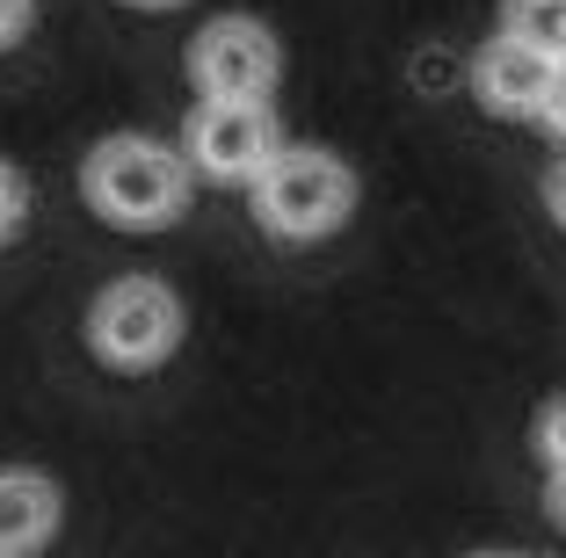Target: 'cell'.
Here are the masks:
<instances>
[{"mask_svg": "<svg viewBox=\"0 0 566 558\" xmlns=\"http://www.w3.org/2000/svg\"><path fill=\"white\" fill-rule=\"evenodd\" d=\"M81 203L109 232H167L197 203V175H189L182 146H167V138L109 131L81 152Z\"/></svg>", "mask_w": 566, "mask_h": 558, "instance_id": "1", "label": "cell"}, {"mask_svg": "<svg viewBox=\"0 0 566 558\" xmlns=\"http://www.w3.org/2000/svg\"><path fill=\"white\" fill-rule=\"evenodd\" d=\"M356 167L327 146H283L248 181V211L276 246H319L356 218Z\"/></svg>", "mask_w": 566, "mask_h": 558, "instance_id": "2", "label": "cell"}, {"mask_svg": "<svg viewBox=\"0 0 566 558\" xmlns=\"http://www.w3.org/2000/svg\"><path fill=\"white\" fill-rule=\"evenodd\" d=\"M87 356L102 370H124V378H146L160 370L189 334V313H182V291L160 276H109L95 297H87Z\"/></svg>", "mask_w": 566, "mask_h": 558, "instance_id": "3", "label": "cell"}, {"mask_svg": "<svg viewBox=\"0 0 566 558\" xmlns=\"http://www.w3.org/2000/svg\"><path fill=\"white\" fill-rule=\"evenodd\" d=\"M197 102H269L283 81V36L262 15H211L182 51Z\"/></svg>", "mask_w": 566, "mask_h": 558, "instance_id": "4", "label": "cell"}, {"mask_svg": "<svg viewBox=\"0 0 566 558\" xmlns=\"http://www.w3.org/2000/svg\"><path fill=\"white\" fill-rule=\"evenodd\" d=\"M182 160L197 181H218V189H248L269 160L283 152L276 109L269 102H197L182 116Z\"/></svg>", "mask_w": 566, "mask_h": 558, "instance_id": "5", "label": "cell"}, {"mask_svg": "<svg viewBox=\"0 0 566 558\" xmlns=\"http://www.w3.org/2000/svg\"><path fill=\"white\" fill-rule=\"evenodd\" d=\"M472 102H480L486 116H509V124H537V109H545L552 81H559V59H545V51L516 44V36H486L480 51H472Z\"/></svg>", "mask_w": 566, "mask_h": 558, "instance_id": "6", "label": "cell"}, {"mask_svg": "<svg viewBox=\"0 0 566 558\" xmlns=\"http://www.w3.org/2000/svg\"><path fill=\"white\" fill-rule=\"evenodd\" d=\"M66 523V493L36 464H0V558H36Z\"/></svg>", "mask_w": 566, "mask_h": 558, "instance_id": "7", "label": "cell"}, {"mask_svg": "<svg viewBox=\"0 0 566 558\" xmlns=\"http://www.w3.org/2000/svg\"><path fill=\"white\" fill-rule=\"evenodd\" d=\"M501 36H516L545 59H566V0H501Z\"/></svg>", "mask_w": 566, "mask_h": 558, "instance_id": "8", "label": "cell"}, {"mask_svg": "<svg viewBox=\"0 0 566 558\" xmlns=\"http://www.w3.org/2000/svg\"><path fill=\"white\" fill-rule=\"evenodd\" d=\"M22 225H30V175L15 160H0V246L15 240Z\"/></svg>", "mask_w": 566, "mask_h": 558, "instance_id": "9", "label": "cell"}, {"mask_svg": "<svg viewBox=\"0 0 566 558\" xmlns=\"http://www.w3.org/2000/svg\"><path fill=\"white\" fill-rule=\"evenodd\" d=\"M531 450H537V464H545V478H552V472H566V399H552V407L537 413Z\"/></svg>", "mask_w": 566, "mask_h": 558, "instance_id": "10", "label": "cell"}, {"mask_svg": "<svg viewBox=\"0 0 566 558\" xmlns=\"http://www.w3.org/2000/svg\"><path fill=\"white\" fill-rule=\"evenodd\" d=\"M36 22V0H0V51H15Z\"/></svg>", "mask_w": 566, "mask_h": 558, "instance_id": "11", "label": "cell"}, {"mask_svg": "<svg viewBox=\"0 0 566 558\" xmlns=\"http://www.w3.org/2000/svg\"><path fill=\"white\" fill-rule=\"evenodd\" d=\"M537 124H545V131L566 146V66H559V81H552V95H545V109H537Z\"/></svg>", "mask_w": 566, "mask_h": 558, "instance_id": "12", "label": "cell"}, {"mask_svg": "<svg viewBox=\"0 0 566 558\" xmlns=\"http://www.w3.org/2000/svg\"><path fill=\"white\" fill-rule=\"evenodd\" d=\"M545 211H552V225L566 232V152L552 160V175H545Z\"/></svg>", "mask_w": 566, "mask_h": 558, "instance_id": "13", "label": "cell"}, {"mask_svg": "<svg viewBox=\"0 0 566 558\" xmlns=\"http://www.w3.org/2000/svg\"><path fill=\"white\" fill-rule=\"evenodd\" d=\"M545 508H552V523L566 529V472H552V478H545Z\"/></svg>", "mask_w": 566, "mask_h": 558, "instance_id": "14", "label": "cell"}, {"mask_svg": "<svg viewBox=\"0 0 566 558\" xmlns=\"http://www.w3.org/2000/svg\"><path fill=\"white\" fill-rule=\"evenodd\" d=\"M117 8H132V15H167V8H189V0H117Z\"/></svg>", "mask_w": 566, "mask_h": 558, "instance_id": "15", "label": "cell"}, {"mask_svg": "<svg viewBox=\"0 0 566 558\" xmlns=\"http://www.w3.org/2000/svg\"><path fill=\"white\" fill-rule=\"evenodd\" d=\"M480 558H509V551H480Z\"/></svg>", "mask_w": 566, "mask_h": 558, "instance_id": "16", "label": "cell"}, {"mask_svg": "<svg viewBox=\"0 0 566 558\" xmlns=\"http://www.w3.org/2000/svg\"><path fill=\"white\" fill-rule=\"evenodd\" d=\"M559 66H566V59H559Z\"/></svg>", "mask_w": 566, "mask_h": 558, "instance_id": "17", "label": "cell"}]
</instances>
